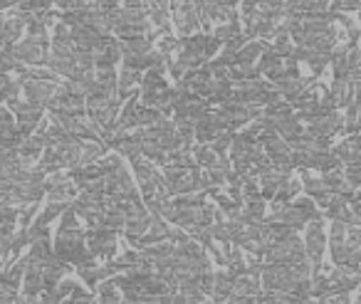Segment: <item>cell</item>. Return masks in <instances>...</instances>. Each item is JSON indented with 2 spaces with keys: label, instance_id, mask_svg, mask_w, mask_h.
I'll list each match as a JSON object with an SVG mask.
<instances>
[{
  "label": "cell",
  "instance_id": "ac0fdd59",
  "mask_svg": "<svg viewBox=\"0 0 361 304\" xmlns=\"http://www.w3.org/2000/svg\"><path fill=\"white\" fill-rule=\"evenodd\" d=\"M124 8H129V11H144V0H124Z\"/></svg>",
  "mask_w": 361,
  "mask_h": 304
},
{
  "label": "cell",
  "instance_id": "5b68a950",
  "mask_svg": "<svg viewBox=\"0 0 361 304\" xmlns=\"http://www.w3.org/2000/svg\"><path fill=\"white\" fill-rule=\"evenodd\" d=\"M226 131V121L221 119L218 111L208 109L201 119L193 121V136L198 139V144H211L216 136H221Z\"/></svg>",
  "mask_w": 361,
  "mask_h": 304
},
{
  "label": "cell",
  "instance_id": "d6986e66",
  "mask_svg": "<svg viewBox=\"0 0 361 304\" xmlns=\"http://www.w3.org/2000/svg\"><path fill=\"white\" fill-rule=\"evenodd\" d=\"M262 3H265V6H270V8H282V3H285V0H262Z\"/></svg>",
  "mask_w": 361,
  "mask_h": 304
},
{
  "label": "cell",
  "instance_id": "5bb4252c",
  "mask_svg": "<svg viewBox=\"0 0 361 304\" xmlns=\"http://www.w3.org/2000/svg\"><path fill=\"white\" fill-rule=\"evenodd\" d=\"M231 141H233V131H223L221 136H216V139L211 141V151L213 154H226Z\"/></svg>",
  "mask_w": 361,
  "mask_h": 304
},
{
  "label": "cell",
  "instance_id": "6da1fadb",
  "mask_svg": "<svg viewBox=\"0 0 361 304\" xmlns=\"http://www.w3.org/2000/svg\"><path fill=\"white\" fill-rule=\"evenodd\" d=\"M8 50H11V55L16 57L20 65L40 67V65H45L47 50H50V40H47V37H30L27 35L25 40L13 42Z\"/></svg>",
  "mask_w": 361,
  "mask_h": 304
},
{
  "label": "cell",
  "instance_id": "ba28073f",
  "mask_svg": "<svg viewBox=\"0 0 361 304\" xmlns=\"http://www.w3.org/2000/svg\"><path fill=\"white\" fill-rule=\"evenodd\" d=\"M267 47L265 40H255V42H245L240 50L235 52V62H243V65H252L257 57L262 55V50Z\"/></svg>",
  "mask_w": 361,
  "mask_h": 304
},
{
  "label": "cell",
  "instance_id": "9c48e42d",
  "mask_svg": "<svg viewBox=\"0 0 361 304\" xmlns=\"http://www.w3.org/2000/svg\"><path fill=\"white\" fill-rule=\"evenodd\" d=\"M106 154V146L102 141H85L80 144V164H97Z\"/></svg>",
  "mask_w": 361,
  "mask_h": 304
},
{
  "label": "cell",
  "instance_id": "2e32d148",
  "mask_svg": "<svg viewBox=\"0 0 361 304\" xmlns=\"http://www.w3.org/2000/svg\"><path fill=\"white\" fill-rule=\"evenodd\" d=\"M55 6L60 8L62 13H70V11H80L85 3H80V0H55Z\"/></svg>",
  "mask_w": 361,
  "mask_h": 304
},
{
  "label": "cell",
  "instance_id": "7c38bea8",
  "mask_svg": "<svg viewBox=\"0 0 361 304\" xmlns=\"http://www.w3.org/2000/svg\"><path fill=\"white\" fill-rule=\"evenodd\" d=\"M18 223V210L13 205H3L0 208V235H13Z\"/></svg>",
  "mask_w": 361,
  "mask_h": 304
},
{
  "label": "cell",
  "instance_id": "52a82bcc",
  "mask_svg": "<svg viewBox=\"0 0 361 304\" xmlns=\"http://www.w3.org/2000/svg\"><path fill=\"white\" fill-rule=\"evenodd\" d=\"M331 154L336 156V161L339 164H344V166H354V164H359V159H361V151H359V134H351L346 141H341L339 146H334L331 149Z\"/></svg>",
  "mask_w": 361,
  "mask_h": 304
},
{
  "label": "cell",
  "instance_id": "ffe728a7",
  "mask_svg": "<svg viewBox=\"0 0 361 304\" xmlns=\"http://www.w3.org/2000/svg\"><path fill=\"white\" fill-rule=\"evenodd\" d=\"M80 3H90V0H80Z\"/></svg>",
  "mask_w": 361,
  "mask_h": 304
},
{
  "label": "cell",
  "instance_id": "8fae6325",
  "mask_svg": "<svg viewBox=\"0 0 361 304\" xmlns=\"http://www.w3.org/2000/svg\"><path fill=\"white\" fill-rule=\"evenodd\" d=\"M312 6H314V0H285V3H282V13H285V16L302 18V16H307V13H312Z\"/></svg>",
  "mask_w": 361,
  "mask_h": 304
},
{
  "label": "cell",
  "instance_id": "9a60e30c",
  "mask_svg": "<svg viewBox=\"0 0 361 304\" xmlns=\"http://www.w3.org/2000/svg\"><path fill=\"white\" fill-rule=\"evenodd\" d=\"M344 181L351 186V188H359V183H361V169H359V164L346 166V171H344Z\"/></svg>",
  "mask_w": 361,
  "mask_h": 304
},
{
  "label": "cell",
  "instance_id": "4fadbf2b",
  "mask_svg": "<svg viewBox=\"0 0 361 304\" xmlns=\"http://www.w3.org/2000/svg\"><path fill=\"white\" fill-rule=\"evenodd\" d=\"M50 6H52V0H20V3H18V11L40 16V13L50 11Z\"/></svg>",
  "mask_w": 361,
  "mask_h": 304
},
{
  "label": "cell",
  "instance_id": "30bf717a",
  "mask_svg": "<svg viewBox=\"0 0 361 304\" xmlns=\"http://www.w3.org/2000/svg\"><path fill=\"white\" fill-rule=\"evenodd\" d=\"M238 35H243L240 20L223 23V25H216V30H213V37H216V40H221V45H223V42H228V40H233V37H238Z\"/></svg>",
  "mask_w": 361,
  "mask_h": 304
},
{
  "label": "cell",
  "instance_id": "8992f818",
  "mask_svg": "<svg viewBox=\"0 0 361 304\" xmlns=\"http://www.w3.org/2000/svg\"><path fill=\"white\" fill-rule=\"evenodd\" d=\"M23 95H25V102L37 109H45L47 102L52 99L55 95L57 85L55 82H47V80H30V82H23Z\"/></svg>",
  "mask_w": 361,
  "mask_h": 304
},
{
  "label": "cell",
  "instance_id": "3957f363",
  "mask_svg": "<svg viewBox=\"0 0 361 304\" xmlns=\"http://www.w3.org/2000/svg\"><path fill=\"white\" fill-rule=\"evenodd\" d=\"M169 8L173 11L176 30H178L183 37L196 35V32L201 30V23H198V13H196V8H193L191 0H171Z\"/></svg>",
  "mask_w": 361,
  "mask_h": 304
},
{
  "label": "cell",
  "instance_id": "277c9868",
  "mask_svg": "<svg viewBox=\"0 0 361 304\" xmlns=\"http://www.w3.org/2000/svg\"><path fill=\"white\" fill-rule=\"evenodd\" d=\"M85 243L94 257H111L116 253V235L106 228H97V230H87L85 233Z\"/></svg>",
  "mask_w": 361,
  "mask_h": 304
},
{
  "label": "cell",
  "instance_id": "e0dca14e",
  "mask_svg": "<svg viewBox=\"0 0 361 304\" xmlns=\"http://www.w3.org/2000/svg\"><path fill=\"white\" fill-rule=\"evenodd\" d=\"M243 3V16H245V13H250V11H255L257 6H260L262 0H240Z\"/></svg>",
  "mask_w": 361,
  "mask_h": 304
},
{
  "label": "cell",
  "instance_id": "7a4b0ae2",
  "mask_svg": "<svg viewBox=\"0 0 361 304\" xmlns=\"http://www.w3.org/2000/svg\"><path fill=\"white\" fill-rule=\"evenodd\" d=\"M305 257L312 262V267L319 269L322 267V253H324V245H326V233H324V220L322 215L317 213L310 223L305 225Z\"/></svg>",
  "mask_w": 361,
  "mask_h": 304
}]
</instances>
